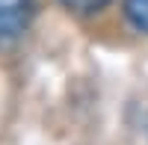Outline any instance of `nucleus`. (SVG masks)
I'll list each match as a JSON object with an SVG mask.
<instances>
[{"label": "nucleus", "mask_w": 148, "mask_h": 145, "mask_svg": "<svg viewBox=\"0 0 148 145\" xmlns=\"http://www.w3.org/2000/svg\"><path fill=\"white\" fill-rule=\"evenodd\" d=\"M36 15L33 0H0V44L18 42L30 30Z\"/></svg>", "instance_id": "f257e3e1"}, {"label": "nucleus", "mask_w": 148, "mask_h": 145, "mask_svg": "<svg viewBox=\"0 0 148 145\" xmlns=\"http://www.w3.org/2000/svg\"><path fill=\"white\" fill-rule=\"evenodd\" d=\"M125 15L139 33H148V0H125Z\"/></svg>", "instance_id": "f03ea898"}, {"label": "nucleus", "mask_w": 148, "mask_h": 145, "mask_svg": "<svg viewBox=\"0 0 148 145\" xmlns=\"http://www.w3.org/2000/svg\"><path fill=\"white\" fill-rule=\"evenodd\" d=\"M68 12H74V15H95V12H101L110 0H59Z\"/></svg>", "instance_id": "7ed1b4c3"}]
</instances>
